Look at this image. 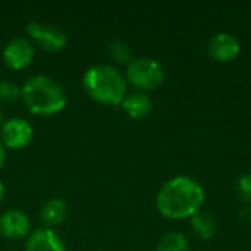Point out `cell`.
Wrapping results in <instances>:
<instances>
[{"label": "cell", "instance_id": "obj_1", "mask_svg": "<svg viewBox=\"0 0 251 251\" xmlns=\"http://www.w3.org/2000/svg\"><path fill=\"white\" fill-rule=\"evenodd\" d=\"M204 203L201 185L188 176H175L165 182L157 193L156 206L168 219L193 218Z\"/></svg>", "mask_w": 251, "mask_h": 251}, {"label": "cell", "instance_id": "obj_14", "mask_svg": "<svg viewBox=\"0 0 251 251\" xmlns=\"http://www.w3.org/2000/svg\"><path fill=\"white\" fill-rule=\"evenodd\" d=\"M156 251H190V246L182 234L169 232L159 241Z\"/></svg>", "mask_w": 251, "mask_h": 251}, {"label": "cell", "instance_id": "obj_8", "mask_svg": "<svg viewBox=\"0 0 251 251\" xmlns=\"http://www.w3.org/2000/svg\"><path fill=\"white\" fill-rule=\"evenodd\" d=\"M241 51L240 40L229 32H218L209 41V54L219 62L234 60Z\"/></svg>", "mask_w": 251, "mask_h": 251}, {"label": "cell", "instance_id": "obj_16", "mask_svg": "<svg viewBox=\"0 0 251 251\" xmlns=\"http://www.w3.org/2000/svg\"><path fill=\"white\" fill-rule=\"evenodd\" d=\"M107 51H109V56L112 57V60H115L118 63H128L131 59V50L124 41L110 43Z\"/></svg>", "mask_w": 251, "mask_h": 251}, {"label": "cell", "instance_id": "obj_9", "mask_svg": "<svg viewBox=\"0 0 251 251\" xmlns=\"http://www.w3.org/2000/svg\"><path fill=\"white\" fill-rule=\"evenodd\" d=\"M29 219L21 210H7L0 216V232L7 240H22L29 235Z\"/></svg>", "mask_w": 251, "mask_h": 251}, {"label": "cell", "instance_id": "obj_17", "mask_svg": "<svg viewBox=\"0 0 251 251\" xmlns=\"http://www.w3.org/2000/svg\"><path fill=\"white\" fill-rule=\"evenodd\" d=\"M237 194L238 197L251 204V174L241 175L237 181Z\"/></svg>", "mask_w": 251, "mask_h": 251}, {"label": "cell", "instance_id": "obj_4", "mask_svg": "<svg viewBox=\"0 0 251 251\" xmlns=\"http://www.w3.org/2000/svg\"><path fill=\"white\" fill-rule=\"evenodd\" d=\"M165 81V72L159 62L151 57H138L126 68V82L143 91H154Z\"/></svg>", "mask_w": 251, "mask_h": 251}, {"label": "cell", "instance_id": "obj_13", "mask_svg": "<svg viewBox=\"0 0 251 251\" xmlns=\"http://www.w3.org/2000/svg\"><path fill=\"white\" fill-rule=\"evenodd\" d=\"M191 228L197 234V237L209 240L216 232V222L209 213L199 212L191 218Z\"/></svg>", "mask_w": 251, "mask_h": 251}, {"label": "cell", "instance_id": "obj_12", "mask_svg": "<svg viewBox=\"0 0 251 251\" xmlns=\"http://www.w3.org/2000/svg\"><path fill=\"white\" fill-rule=\"evenodd\" d=\"M68 213V206L63 200L60 199H51L50 201H47L43 209H41V219L44 224L50 225V226H56L60 225Z\"/></svg>", "mask_w": 251, "mask_h": 251}, {"label": "cell", "instance_id": "obj_3", "mask_svg": "<svg viewBox=\"0 0 251 251\" xmlns=\"http://www.w3.org/2000/svg\"><path fill=\"white\" fill-rule=\"evenodd\" d=\"M85 93L103 104H119L126 97V78L113 66L94 65L82 76Z\"/></svg>", "mask_w": 251, "mask_h": 251}, {"label": "cell", "instance_id": "obj_19", "mask_svg": "<svg viewBox=\"0 0 251 251\" xmlns=\"http://www.w3.org/2000/svg\"><path fill=\"white\" fill-rule=\"evenodd\" d=\"M3 197H4V185H3V182L0 181V201L3 200Z\"/></svg>", "mask_w": 251, "mask_h": 251}, {"label": "cell", "instance_id": "obj_18", "mask_svg": "<svg viewBox=\"0 0 251 251\" xmlns=\"http://www.w3.org/2000/svg\"><path fill=\"white\" fill-rule=\"evenodd\" d=\"M4 160H6V153H4V146L1 144V141H0V169L3 168V165H4Z\"/></svg>", "mask_w": 251, "mask_h": 251}, {"label": "cell", "instance_id": "obj_15", "mask_svg": "<svg viewBox=\"0 0 251 251\" xmlns=\"http://www.w3.org/2000/svg\"><path fill=\"white\" fill-rule=\"evenodd\" d=\"M19 99H22V90L10 82V81H0V103L3 104H12L16 103Z\"/></svg>", "mask_w": 251, "mask_h": 251}, {"label": "cell", "instance_id": "obj_2", "mask_svg": "<svg viewBox=\"0 0 251 251\" xmlns=\"http://www.w3.org/2000/svg\"><path fill=\"white\" fill-rule=\"evenodd\" d=\"M21 90L26 109L34 115L51 116L66 106V93L63 87L50 76H31Z\"/></svg>", "mask_w": 251, "mask_h": 251}, {"label": "cell", "instance_id": "obj_6", "mask_svg": "<svg viewBox=\"0 0 251 251\" xmlns=\"http://www.w3.org/2000/svg\"><path fill=\"white\" fill-rule=\"evenodd\" d=\"M26 32L47 51H59L66 44V34L53 25H41L32 21L26 25Z\"/></svg>", "mask_w": 251, "mask_h": 251}, {"label": "cell", "instance_id": "obj_7", "mask_svg": "<svg viewBox=\"0 0 251 251\" xmlns=\"http://www.w3.org/2000/svg\"><path fill=\"white\" fill-rule=\"evenodd\" d=\"M32 57L34 47L24 37H16L10 40L3 50V60L13 71H21L26 68L32 62Z\"/></svg>", "mask_w": 251, "mask_h": 251}, {"label": "cell", "instance_id": "obj_20", "mask_svg": "<svg viewBox=\"0 0 251 251\" xmlns=\"http://www.w3.org/2000/svg\"><path fill=\"white\" fill-rule=\"evenodd\" d=\"M1 121H3V113H1V110H0V125H1Z\"/></svg>", "mask_w": 251, "mask_h": 251}, {"label": "cell", "instance_id": "obj_10", "mask_svg": "<svg viewBox=\"0 0 251 251\" xmlns=\"http://www.w3.org/2000/svg\"><path fill=\"white\" fill-rule=\"evenodd\" d=\"M26 251H66L62 238L50 228L35 229L28 235Z\"/></svg>", "mask_w": 251, "mask_h": 251}, {"label": "cell", "instance_id": "obj_5", "mask_svg": "<svg viewBox=\"0 0 251 251\" xmlns=\"http://www.w3.org/2000/svg\"><path fill=\"white\" fill-rule=\"evenodd\" d=\"M32 137H34L32 126L26 121L19 119V118L9 119L7 122L1 125V129H0L1 144L13 150L26 147L32 141Z\"/></svg>", "mask_w": 251, "mask_h": 251}, {"label": "cell", "instance_id": "obj_11", "mask_svg": "<svg viewBox=\"0 0 251 251\" xmlns=\"http://www.w3.org/2000/svg\"><path fill=\"white\" fill-rule=\"evenodd\" d=\"M122 107L128 116L132 119H143L146 118L153 107L151 99L144 93H132L126 96L122 101Z\"/></svg>", "mask_w": 251, "mask_h": 251}]
</instances>
